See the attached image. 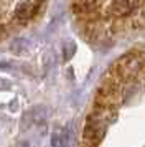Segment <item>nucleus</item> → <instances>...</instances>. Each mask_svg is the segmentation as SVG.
<instances>
[{"mask_svg":"<svg viewBox=\"0 0 145 147\" xmlns=\"http://www.w3.org/2000/svg\"><path fill=\"white\" fill-rule=\"evenodd\" d=\"M74 53H76V45H74V41L64 43V48H63V58H64L66 61L71 60Z\"/></svg>","mask_w":145,"mask_h":147,"instance_id":"0eeeda50","label":"nucleus"},{"mask_svg":"<svg viewBox=\"0 0 145 147\" xmlns=\"http://www.w3.org/2000/svg\"><path fill=\"white\" fill-rule=\"evenodd\" d=\"M117 107L115 106H104V104H96L92 113L87 116L84 124V144L87 146H97L102 142L107 127L117 119Z\"/></svg>","mask_w":145,"mask_h":147,"instance_id":"f257e3e1","label":"nucleus"},{"mask_svg":"<svg viewBox=\"0 0 145 147\" xmlns=\"http://www.w3.org/2000/svg\"><path fill=\"white\" fill-rule=\"evenodd\" d=\"M144 5L145 0H112L107 8V15L112 18H125Z\"/></svg>","mask_w":145,"mask_h":147,"instance_id":"7ed1b4c3","label":"nucleus"},{"mask_svg":"<svg viewBox=\"0 0 145 147\" xmlns=\"http://www.w3.org/2000/svg\"><path fill=\"white\" fill-rule=\"evenodd\" d=\"M10 81H7V80H0V89H3V91H8L10 89Z\"/></svg>","mask_w":145,"mask_h":147,"instance_id":"6e6552de","label":"nucleus"},{"mask_svg":"<svg viewBox=\"0 0 145 147\" xmlns=\"http://www.w3.org/2000/svg\"><path fill=\"white\" fill-rule=\"evenodd\" d=\"M104 0H74L72 5L79 15H92L99 10Z\"/></svg>","mask_w":145,"mask_h":147,"instance_id":"20e7f679","label":"nucleus"},{"mask_svg":"<svg viewBox=\"0 0 145 147\" xmlns=\"http://www.w3.org/2000/svg\"><path fill=\"white\" fill-rule=\"evenodd\" d=\"M144 65H145V53L135 51V53H127L120 60H117L111 71L120 81H129V80H135L138 74L142 73Z\"/></svg>","mask_w":145,"mask_h":147,"instance_id":"f03ea898","label":"nucleus"},{"mask_svg":"<svg viewBox=\"0 0 145 147\" xmlns=\"http://www.w3.org/2000/svg\"><path fill=\"white\" fill-rule=\"evenodd\" d=\"M10 50H12V53L18 55V56L20 55H25L28 51V41L26 40H15Z\"/></svg>","mask_w":145,"mask_h":147,"instance_id":"423d86ee","label":"nucleus"},{"mask_svg":"<svg viewBox=\"0 0 145 147\" xmlns=\"http://www.w3.org/2000/svg\"><path fill=\"white\" fill-rule=\"evenodd\" d=\"M35 10H36V5L33 3L32 0H21L18 5L15 7V18L20 22L30 20L35 15Z\"/></svg>","mask_w":145,"mask_h":147,"instance_id":"39448f33","label":"nucleus"}]
</instances>
